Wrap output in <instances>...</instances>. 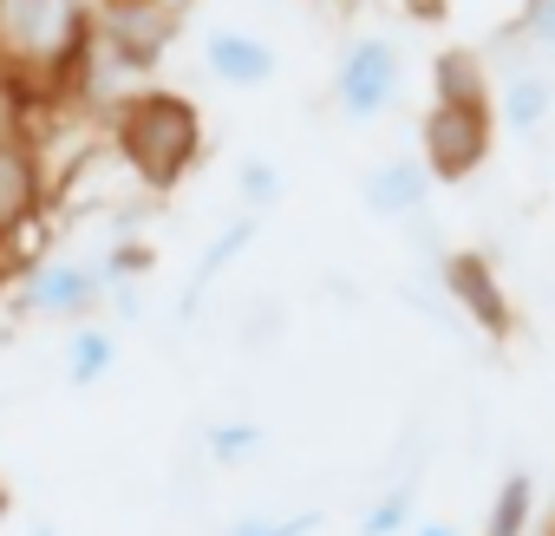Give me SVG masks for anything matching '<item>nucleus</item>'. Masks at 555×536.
Here are the masks:
<instances>
[{
    "label": "nucleus",
    "instance_id": "obj_25",
    "mask_svg": "<svg viewBox=\"0 0 555 536\" xmlns=\"http://www.w3.org/2000/svg\"><path fill=\"white\" fill-rule=\"evenodd\" d=\"M548 536H555V529H548Z\"/></svg>",
    "mask_w": 555,
    "mask_h": 536
},
{
    "label": "nucleus",
    "instance_id": "obj_5",
    "mask_svg": "<svg viewBox=\"0 0 555 536\" xmlns=\"http://www.w3.org/2000/svg\"><path fill=\"white\" fill-rule=\"evenodd\" d=\"M496 144V118L490 112H464V105H425L418 118V164L431 170V183H464L490 164Z\"/></svg>",
    "mask_w": 555,
    "mask_h": 536
},
{
    "label": "nucleus",
    "instance_id": "obj_3",
    "mask_svg": "<svg viewBox=\"0 0 555 536\" xmlns=\"http://www.w3.org/2000/svg\"><path fill=\"white\" fill-rule=\"evenodd\" d=\"M405 99V53L386 34H353L340 66H334V105L353 125H379Z\"/></svg>",
    "mask_w": 555,
    "mask_h": 536
},
{
    "label": "nucleus",
    "instance_id": "obj_10",
    "mask_svg": "<svg viewBox=\"0 0 555 536\" xmlns=\"http://www.w3.org/2000/svg\"><path fill=\"white\" fill-rule=\"evenodd\" d=\"M431 170L418 164V157H386L379 170H366L360 177V203L373 209V216H386V222H412V216H425V203H431Z\"/></svg>",
    "mask_w": 555,
    "mask_h": 536
},
{
    "label": "nucleus",
    "instance_id": "obj_22",
    "mask_svg": "<svg viewBox=\"0 0 555 536\" xmlns=\"http://www.w3.org/2000/svg\"><path fill=\"white\" fill-rule=\"evenodd\" d=\"M405 536H457V529H451V523H438V516H431V523H412V529H405Z\"/></svg>",
    "mask_w": 555,
    "mask_h": 536
},
{
    "label": "nucleus",
    "instance_id": "obj_12",
    "mask_svg": "<svg viewBox=\"0 0 555 536\" xmlns=\"http://www.w3.org/2000/svg\"><path fill=\"white\" fill-rule=\"evenodd\" d=\"M431 105H464L490 112V60L477 47H444L431 60Z\"/></svg>",
    "mask_w": 555,
    "mask_h": 536
},
{
    "label": "nucleus",
    "instance_id": "obj_14",
    "mask_svg": "<svg viewBox=\"0 0 555 536\" xmlns=\"http://www.w3.org/2000/svg\"><path fill=\"white\" fill-rule=\"evenodd\" d=\"M118 367V334L112 328H99V321H79L73 334H66V386H99L105 373Z\"/></svg>",
    "mask_w": 555,
    "mask_h": 536
},
{
    "label": "nucleus",
    "instance_id": "obj_21",
    "mask_svg": "<svg viewBox=\"0 0 555 536\" xmlns=\"http://www.w3.org/2000/svg\"><path fill=\"white\" fill-rule=\"evenodd\" d=\"M105 295H112V308H118V321H125V328L144 315V295H138V282H105Z\"/></svg>",
    "mask_w": 555,
    "mask_h": 536
},
{
    "label": "nucleus",
    "instance_id": "obj_6",
    "mask_svg": "<svg viewBox=\"0 0 555 536\" xmlns=\"http://www.w3.org/2000/svg\"><path fill=\"white\" fill-rule=\"evenodd\" d=\"M99 302H105V268L73 261V255L40 261L34 276L21 282V315H47V321H73L79 328Z\"/></svg>",
    "mask_w": 555,
    "mask_h": 536
},
{
    "label": "nucleus",
    "instance_id": "obj_18",
    "mask_svg": "<svg viewBox=\"0 0 555 536\" xmlns=\"http://www.w3.org/2000/svg\"><path fill=\"white\" fill-rule=\"evenodd\" d=\"M412 529V484H392L379 503H366L360 536H405Z\"/></svg>",
    "mask_w": 555,
    "mask_h": 536
},
{
    "label": "nucleus",
    "instance_id": "obj_7",
    "mask_svg": "<svg viewBox=\"0 0 555 536\" xmlns=\"http://www.w3.org/2000/svg\"><path fill=\"white\" fill-rule=\"evenodd\" d=\"M444 295H451L457 315L477 321V334H490V341H503V334L516 328L509 289L496 282V261H490L483 248H457V255H444Z\"/></svg>",
    "mask_w": 555,
    "mask_h": 536
},
{
    "label": "nucleus",
    "instance_id": "obj_11",
    "mask_svg": "<svg viewBox=\"0 0 555 536\" xmlns=\"http://www.w3.org/2000/svg\"><path fill=\"white\" fill-rule=\"evenodd\" d=\"M490 118H496V131H516V138L548 131V118H555V79L535 73V66L503 73V86H496V99H490Z\"/></svg>",
    "mask_w": 555,
    "mask_h": 536
},
{
    "label": "nucleus",
    "instance_id": "obj_20",
    "mask_svg": "<svg viewBox=\"0 0 555 536\" xmlns=\"http://www.w3.org/2000/svg\"><path fill=\"white\" fill-rule=\"evenodd\" d=\"M509 34L522 47H535V53H555V0H522V14H516Z\"/></svg>",
    "mask_w": 555,
    "mask_h": 536
},
{
    "label": "nucleus",
    "instance_id": "obj_2",
    "mask_svg": "<svg viewBox=\"0 0 555 536\" xmlns=\"http://www.w3.org/2000/svg\"><path fill=\"white\" fill-rule=\"evenodd\" d=\"M112 144L144 190H177L203 157V112L170 86H138L112 112Z\"/></svg>",
    "mask_w": 555,
    "mask_h": 536
},
{
    "label": "nucleus",
    "instance_id": "obj_17",
    "mask_svg": "<svg viewBox=\"0 0 555 536\" xmlns=\"http://www.w3.org/2000/svg\"><path fill=\"white\" fill-rule=\"evenodd\" d=\"M282 196H288L282 164H268V157H242L235 164V203H242V216H268Z\"/></svg>",
    "mask_w": 555,
    "mask_h": 536
},
{
    "label": "nucleus",
    "instance_id": "obj_4",
    "mask_svg": "<svg viewBox=\"0 0 555 536\" xmlns=\"http://www.w3.org/2000/svg\"><path fill=\"white\" fill-rule=\"evenodd\" d=\"M183 34L177 0H92V47L125 60L131 73H151Z\"/></svg>",
    "mask_w": 555,
    "mask_h": 536
},
{
    "label": "nucleus",
    "instance_id": "obj_8",
    "mask_svg": "<svg viewBox=\"0 0 555 536\" xmlns=\"http://www.w3.org/2000/svg\"><path fill=\"white\" fill-rule=\"evenodd\" d=\"M47 209V164L27 138H0V242L34 229Z\"/></svg>",
    "mask_w": 555,
    "mask_h": 536
},
{
    "label": "nucleus",
    "instance_id": "obj_1",
    "mask_svg": "<svg viewBox=\"0 0 555 536\" xmlns=\"http://www.w3.org/2000/svg\"><path fill=\"white\" fill-rule=\"evenodd\" d=\"M92 53V0H0V79L73 86Z\"/></svg>",
    "mask_w": 555,
    "mask_h": 536
},
{
    "label": "nucleus",
    "instance_id": "obj_15",
    "mask_svg": "<svg viewBox=\"0 0 555 536\" xmlns=\"http://www.w3.org/2000/svg\"><path fill=\"white\" fill-rule=\"evenodd\" d=\"M203 451H209L216 471H242V464H255L268 451V425H255V419H216L203 432Z\"/></svg>",
    "mask_w": 555,
    "mask_h": 536
},
{
    "label": "nucleus",
    "instance_id": "obj_16",
    "mask_svg": "<svg viewBox=\"0 0 555 536\" xmlns=\"http://www.w3.org/2000/svg\"><path fill=\"white\" fill-rule=\"evenodd\" d=\"M529 516H535V477L509 471L483 510V536H529Z\"/></svg>",
    "mask_w": 555,
    "mask_h": 536
},
{
    "label": "nucleus",
    "instance_id": "obj_13",
    "mask_svg": "<svg viewBox=\"0 0 555 536\" xmlns=\"http://www.w3.org/2000/svg\"><path fill=\"white\" fill-rule=\"evenodd\" d=\"M255 235H261V216H235V222H222L216 229V242L196 255V276H190V295H183V315H196V302L209 295V282L216 276H229V268L255 248Z\"/></svg>",
    "mask_w": 555,
    "mask_h": 536
},
{
    "label": "nucleus",
    "instance_id": "obj_9",
    "mask_svg": "<svg viewBox=\"0 0 555 536\" xmlns=\"http://www.w3.org/2000/svg\"><path fill=\"white\" fill-rule=\"evenodd\" d=\"M203 66H209V79L229 86V92H261L274 73H282V53H274L261 34H248V27H216V34L203 40Z\"/></svg>",
    "mask_w": 555,
    "mask_h": 536
},
{
    "label": "nucleus",
    "instance_id": "obj_19",
    "mask_svg": "<svg viewBox=\"0 0 555 536\" xmlns=\"http://www.w3.org/2000/svg\"><path fill=\"white\" fill-rule=\"evenodd\" d=\"M314 529H321V510H295V516H242L222 536H314Z\"/></svg>",
    "mask_w": 555,
    "mask_h": 536
},
{
    "label": "nucleus",
    "instance_id": "obj_24",
    "mask_svg": "<svg viewBox=\"0 0 555 536\" xmlns=\"http://www.w3.org/2000/svg\"><path fill=\"white\" fill-rule=\"evenodd\" d=\"M34 536H60V529H53V523H34Z\"/></svg>",
    "mask_w": 555,
    "mask_h": 536
},
{
    "label": "nucleus",
    "instance_id": "obj_23",
    "mask_svg": "<svg viewBox=\"0 0 555 536\" xmlns=\"http://www.w3.org/2000/svg\"><path fill=\"white\" fill-rule=\"evenodd\" d=\"M14 510V490H8V477H0V516H8Z\"/></svg>",
    "mask_w": 555,
    "mask_h": 536
}]
</instances>
